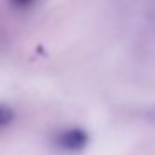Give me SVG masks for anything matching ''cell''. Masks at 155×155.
Wrapping results in <instances>:
<instances>
[{
    "label": "cell",
    "mask_w": 155,
    "mask_h": 155,
    "mask_svg": "<svg viewBox=\"0 0 155 155\" xmlns=\"http://www.w3.org/2000/svg\"><path fill=\"white\" fill-rule=\"evenodd\" d=\"M8 2H10L12 7L20 8V10H24V8H28V7H32V5L35 4V0H8Z\"/></svg>",
    "instance_id": "3957f363"
},
{
    "label": "cell",
    "mask_w": 155,
    "mask_h": 155,
    "mask_svg": "<svg viewBox=\"0 0 155 155\" xmlns=\"http://www.w3.org/2000/svg\"><path fill=\"white\" fill-rule=\"evenodd\" d=\"M14 117H15V114H14V110H12L10 107L0 104V128L7 127V125L14 120Z\"/></svg>",
    "instance_id": "7a4b0ae2"
},
{
    "label": "cell",
    "mask_w": 155,
    "mask_h": 155,
    "mask_svg": "<svg viewBox=\"0 0 155 155\" xmlns=\"http://www.w3.org/2000/svg\"><path fill=\"white\" fill-rule=\"evenodd\" d=\"M55 143L65 152H78L88 143V134L80 127L65 128L55 137Z\"/></svg>",
    "instance_id": "6da1fadb"
}]
</instances>
